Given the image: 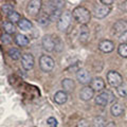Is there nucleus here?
<instances>
[{"label": "nucleus", "mask_w": 127, "mask_h": 127, "mask_svg": "<svg viewBox=\"0 0 127 127\" xmlns=\"http://www.w3.org/2000/svg\"><path fill=\"white\" fill-rule=\"evenodd\" d=\"M72 15L74 19L82 26H86L87 23L90 21L91 19V14L90 12L86 9L85 6H76L72 12Z\"/></svg>", "instance_id": "1"}, {"label": "nucleus", "mask_w": 127, "mask_h": 127, "mask_svg": "<svg viewBox=\"0 0 127 127\" xmlns=\"http://www.w3.org/2000/svg\"><path fill=\"white\" fill-rule=\"evenodd\" d=\"M72 14L70 13L69 11H66L62 14V16L59 17V19L57 20V29L62 32L67 31L71 26V22H72Z\"/></svg>", "instance_id": "2"}, {"label": "nucleus", "mask_w": 127, "mask_h": 127, "mask_svg": "<svg viewBox=\"0 0 127 127\" xmlns=\"http://www.w3.org/2000/svg\"><path fill=\"white\" fill-rule=\"evenodd\" d=\"M113 101H114V95L109 90L102 91V92L100 94H97L96 97H95V104L98 106H103V107L108 105L109 103H112Z\"/></svg>", "instance_id": "3"}, {"label": "nucleus", "mask_w": 127, "mask_h": 127, "mask_svg": "<svg viewBox=\"0 0 127 127\" xmlns=\"http://www.w3.org/2000/svg\"><path fill=\"white\" fill-rule=\"evenodd\" d=\"M55 62L52 57L48 56V55H42L39 58V67L43 72H51L54 69Z\"/></svg>", "instance_id": "4"}, {"label": "nucleus", "mask_w": 127, "mask_h": 127, "mask_svg": "<svg viewBox=\"0 0 127 127\" xmlns=\"http://www.w3.org/2000/svg\"><path fill=\"white\" fill-rule=\"evenodd\" d=\"M107 82L111 87L119 88L123 84V77L122 75L117 72V71H109L107 73Z\"/></svg>", "instance_id": "5"}, {"label": "nucleus", "mask_w": 127, "mask_h": 127, "mask_svg": "<svg viewBox=\"0 0 127 127\" xmlns=\"http://www.w3.org/2000/svg\"><path fill=\"white\" fill-rule=\"evenodd\" d=\"M110 13V6L105 4H95L93 7V15L95 18L103 19Z\"/></svg>", "instance_id": "6"}, {"label": "nucleus", "mask_w": 127, "mask_h": 127, "mask_svg": "<svg viewBox=\"0 0 127 127\" xmlns=\"http://www.w3.org/2000/svg\"><path fill=\"white\" fill-rule=\"evenodd\" d=\"M41 9V1L40 0H32L28 2L27 5V13L29 15L35 16L37 15Z\"/></svg>", "instance_id": "7"}, {"label": "nucleus", "mask_w": 127, "mask_h": 127, "mask_svg": "<svg viewBox=\"0 0 127 127\" xmlns=\"http://www.w3.org/2000/svg\"><path fill=\"white\" fill-rule=\"evenodd\" d=\"M76 78L79 84H83V85L90 84L91 81H92L90 73L86 69H79L76 72Z\"/></svg>", "instance_id": "8"}, {"label": "nucleus", "mask_w": 127, "mask_h": 127, "mask_svg": "<svg viewBox=\"0 0 127 127\" xmlns=\"http://www.w3.org/2000/svg\"><path fill=\"white\" fill-rule=\"evenodd\" d=\"M42 47L47 52H52L54 51V49L56 48V41L54 40V38H52V36L50 35H46L42 38Z\"/></svg>", "instance_id": "9"}, {"label": "nucleus", "mask_w": 127, "mask_h": 127, "mask_svg": "<svg viewBox=\"0 0 127 127\" xmlns=\"http://www.w3.org/2000/svg\"><path fill=\"white\" fill-rule=\"evenodd\" d=\"M21 65L25 70H31L34 67V57L30 53H26L21 57Z\"/></svg>", "instance_id": "10"}, {"label": "nucleus", "mask_w": 127, "mask_h": 127, "mask_svg": "<svg viewBox=\"0 0 127 127\" xmlns=\"http://www.w3.org/2000/svg\"><path fill=\"white\" fill-rule=\"evenodd\" d=\"M127 31V22L125 20H118L113 26V32L117 36L121 37Z\"/></svg>", "instance_id": "11"}, {"label": "nucleus", "mask_w": 127, "mask_h": 127, "mask_svg": "<svg viewBox=\"0 0 127 127\" xmlns=\"http://www.w3.org/2000/svg\"><path fill=\"white\" fill-rule=\"evenodd\" d=\"M93 95H94V90L90 86H85L84 88H82L81 92H79V98L82 101L87 102L90 101L93 97Z\"/></svg>", "instance_id": "12"}, {"label": "nucleus", "mask_w": 127, "mask_h": 127, "mask_svg": "<svg viewBox=\"0 0 127 127\" xmlns=\"http://www.w3.org/2000/svg\"><path fill=\"white\" fill-rule=\"evenodd\" d=\"M98 49L104 53H110L114 49V43L111 40H108V39H104L98 43Z\"/></svg>", "instance_id": "13"}, {"label": "nucleus", "mask_w": 127, "mask_h": 127, "mask_svg": "<svg viewBox=\"0 0 127 127\" xmlns=\"http://www.w3.org/2000/svg\"><path fill=\"white\" fill-rule=\"evenodd\" d=\"M90 87L94 91H102L105 88V82L102 77H94L90 83Z\"/></svg>", "instance_id": "14"}, {"label": "nucleus", "mask_w": 127, "mask_h": 127, "mask_svg": "<svg viewBox=\"0 0 127 127\" xmlns=\"http://www.w3.org/2000/svg\"><path fill=\"white\" fill-rule=\"evenodd\" d=\"M78 39L79 41L83 43H86L89 39V29L86 26H82L79 29V33H78Z\"/></svg>", "instance_id": "15"}, {"label": "nucleus", "mask_w": 127, "mask_h": 127, "mask_svg": "<svg viewBox=\"0 0 127 127\" xmlns=\"http://www.w3.org/2000/svg\"><path fill=\"white\" fill-rule=\"evenodd\" d=\"M62 86L65 92H72L75 88V84L71 78H64L62 82Z\"/></svg>", "instance_id": "16"}, {"label": "nucleus", "mask_w": 127, "mask_h": 127, "mask_svg": "<svg viewBox=\"0 0 127 127\" xmlns=\"http://www.w3.org/2000/svg\"><path fill=\"white\" fill-rule=\"evenodd\" d=\"M67 100H68V95H67V92H65V91H57L54 95L55 103H57L59 105L65 104L67 102Z\"/></svg>", "instance_id": "17"}, {"label": "nucleus", "mask_w": 127, "mask_h": 127, "mask_svg": "<svg viewBox=\"0 0 127 127\" xmlns=\"http://www.w3.org/2000/svg\"><path fill=\"white\" fill-rule=\"evenodd\" d=\"M15 42L16 45L19 46V47H27L28 45H29V38H28L26 35L23 34H17L15 36Z\"/></svg>", "instance_id": "18"}, {"label": "nucleus", "mask_w": 127, "mask_h": 127, "mask_svg": "<svg viewBox=\"0 0 127 127\" xmlns=\"http://www.w3.org/2000/svg\"><path fill=\"white\" fill-rule=\"evenodd\" d=\"M110 111L113 117H120L121 114H123V112H124V108H123V106L120 103H113L112 106H111Z\"/></svg>", "instance_id": "19"}, {"label": "nucleus", "mask_w": 127, "mask_h": 127, "mask_svg": "<svg viewBox=\"0 0 127 127\" xmlns=\"http://www.w3.org/2000/svg\"><path fill=\"white\" fill-rule=\"evenodd\" d=\"M106 119L102 116L95 117L92 121V127H106Z\"/></svg>", "instance_id": "20"}, {"label": "nucleus", "mask_w": 127, "mask_h": 127, "mask_svg": "<svg viewBox=\"0 0 127 127\" xmlns=\"http://www.w3.org/2000/svg\"><path fill=\"white\" fill-rule=\"evenodd\" d=\"M17 25L19 27V29H21L23 31H30L32 29V22L26 18H22Z\"/></svg>", "instance_id": "21"}, {"label": "nucleus", "mask_w": 127, "mask_h": 127, "mask_svg": "<svg viewBox=\"0 0 127 127\" xmlns=\"http://www.w3.org/2000/svg\"><path fill=\"white\" fill-rule=\"evenodd\" d=\"M3 30H4L5 34H9V35L14 34L15 31H16L14 23H12V22H10V21H6V22L3 23Z\"/></svg>", "instance_id": "22"}, {"label": "nucleus", "mask_w": 127, "mask_h": 127, "mask_svg": "<svg viewBox=\"0 0 127 127\" xmlns=\"http://www.w3.org/2000/svg\"><path fill=\"white\" fill-rule=\"evenodd\" d=\"M7 54H9V56L12 59H14V61H17V59L22 57L21 56V52L18 49H16V48H12V49H10L9 52H7Z\"/></svg>", "instance_id": "23"}, {"label": "nucleus", "mask_w": 127, "mask_h": 127, "mask_svg": "<svg viewBox=\"0 0 127 127\" xmlns=\"http://www.w3.org/2000/svg\"><path fill=\"white\" fill-rule=\"evenodd\" d=\"M118 53L121 57L127 58V43H120L118 47Z\"/></svg>", "instance_id": "24"}, {"label": "nucleus", "mask_w": 127, "mask_h": 127, "mask_svg": "<svg viewBox=\"0 0 127 127\" xmlns=\"http://www.w3.org/2000/svg\"><path fill=\"white\" fill-rule=\"evenodd\" d=\"M7 19H9V21L12 22V23H15V22H19L21 20L20 18V15H19V13H17V12H13V13H11L9 16H7Z\"/></svg>", "instance_id": "25"}, {"label": "nucleus", "mask_w": 127, "mask_h": 127, "mask_svg": "<svg viewBox=\"0 0 127 127\" xmlns=\"http://www.w3.org/2000/svg\"><path fill=\"white\" fill-rule=\"evenodd\" d=\"M2 12L9 16L11 13H13L14 12V6L12 4H10V3H5V4L2 5Z\"/></svg>", "instance_id": "26"}, {"label": "nucleus", "mask_w": 127, "mask_h": 127, "mask_svg": "<svg viewBox=\"0 0 127 127\" xmlns=\"http://www.w3.org/2000/svg\"><path fill=\"white\" fill-rule=\"evenodd\" d=\"M51 20H50V17H49V15H43V16H40V17L38 18V22L40 23V25L42 26H46L48 25Z\"/></svg>", "instance_id": "27"}, {"label": "nucleus", "mask_w": 127, "mask_h": 127, "mask_svg": "<svg viewBox=\"0 0 127 127\" xmlns=\"http://www.w3.org/2000/svg\"><path fill=\"white\" fill-rule=\"evenodd\" d=\"M118 93L121 96H127V84H124L118 88Z\"/></svg>", "instance_id": "28"}, {"label": "nucleus", "mask_w": 127, "mask_h": 127, "mask_svg": "<svg viewBox=\"0 0 127 127\" xmlns=\"http://www.w3.org/2000/svg\"><path fill=\"white\" fill-rule=\"evenodd\" d=\"M11 41H12V38L9 34H3L1 36V42L3 45H9Z\"/></svg>", "instance_id": "29"}, {"label": "nucleus", "mask_w": 127, "mask_h": 127, "mask_svg": "<svg viewBox=\"0 0 127 127\" xmlns=\"http://www.w3.org/2000/svg\"><path fill=\"white\" fill-rule=\"evenodd\" d=\"M76 127H90V124L86 119H81V120L77 122Z\"/></svg>", "instance_id": "30"}, {"label": "nucleus", "mask_w": 127, "mask_h": 127, "mask_svg": "<svg viewBox=\"0 0 127 127\" xmlns=\"http://www.w3.org/2000/svg\"><path fill=\"white\" fill-rule=\"evenodd\" d=\"M47 123H48V125H49L50 127H57V121H56V119L55 118H49L48 119V121H47Z\"/></svg>", "instance_id": "31"}, {"label": "nucleus", "mask_w": 127, "mask_h": 127, "mask_svg": "<svg viewBox=\"0 0 127 127\" xmlns=\"http://www.w3.org/2000/svg\"><path fill=\"white\" fill-rule=\"evenodd\" d=\"M119 39H120V40L122 41V43H126V42H127V31H126L125 33L123 34L122 36H121L120 38H119Z\"/></svg>", "instance_id": "32"}, {"label": "nucleus", "mask_w": 127, "mask_h": 127, "mask_svg": "<svg viewBox=\"0 0 127 127\" xmlns=\"http://www.w3.org/2000/svg\"><path fill=\"white\" fill-rule=\"evenodd\" d=\"M102 4H105V5H110V4H112L113 3V0H102L101 1Z\"/></svg>", "instance_id": "33"}, {"label": "nucleus", "mask_w": 127, "mask_h": 127, "mask_svg": "<svg viewBox=\"0 0 127 127\" xmlns=\"http://www.w3.org/2000/svg\"><path fill=\"white\" fill-rule=\"evenodd\" d=\"M106 127H116V123L114 122H109V123H107Z\"/></svg>", "instance_id": "34"}]
</instances>
